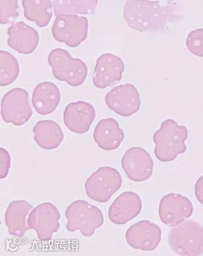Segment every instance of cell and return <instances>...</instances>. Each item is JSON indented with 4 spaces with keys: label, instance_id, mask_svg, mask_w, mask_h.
Here are the masks:
<instances>
[{
    "label": "cell",
    "instance_id": "cell-1",
    "mask_svg": "<svg viewBox=\"0 0 203 256\" xmlns=\"http://www.w3.org/2000/svg\"><path fill=\"white\" fill-rule=\"evenodd\" d=\"M124 17L132 29L140 32H159L167 24L169 11L159 1L127 0Z\"/></svg>",
    "mask_w": 203,
    "mask_h": 256
},
{
    "label": "cell",
    "instance_id": "cell-2",
    "mask_svg": "<svg viewBox=\"0 0 203 256\" xmlns=\"http://www.w3.org/2000/svg\"><path fill=\"white\" fill-rule=\"evenodd\" d=\"M188 136L189 132L185 126H180L174 120H165L153 135L156 158L164 162L176 159L179 154L186 152L185 142Z\"/></svg>",
    "mask_w": 203,
    "mask_h": 256
},
{
    "label": "cell",
    "instance_id": "cell-3",
    "mask_svg": "<svg viewBox=\"0 0 203 256\" xmlns=\"http://www.w3.org/2000/svg\"><path fill=\"white\" fill-rule=\"evenodd\" d=\"M48 62L55 78L73 87L84 84L88 76L87 64L80 58H74L68 52L58 48L51 51Z\"/></svg>",
    "mask_w": 203,
    "mask_h": 256
},
{
    "label": "cell",
    "instance_id": "cell-4",
    "mask_svg": "<svg viewBox=\"0 0 203 256\" xmlns=\"http://www.w3.org/2000/svg\"><path fill=\"white\" fill-rule=\"evenodd\" d=\"M169 244L180 256H200L203 252V227L193 220L183 222L172 227L169 233Z\"/></svg>",
    "mask_w": 203,
    "mask_h": 256
},
{
    "label": "cell",
    "instance_id": "cell-5",
    "mask_svg": "<svg viewBox=\"0 0 203 256\" xmlns=\"http://www.w3.org/2000/svg\"><path fill=\"white\" fill-rule=\"evenodd\" d=\"M67 230L73 232L79 230L83 236H91L95 230L102 226L104 216L96 206L84 200H76L66 210Z\"/></svg>",
    "mask_w": 203,
    "mask_h": 256
},
{
    "label": "cell",
    "instance_id": "cell-6",
    "mask_svg": "<svg viewBox=\"0 0 203 256\" xmlns=\"http://www.w3.org/2000/svg\"><path fill=\"white\" fill-rule=\"evenodd\" d=\"M122 184V177L116 169L103 166L88 178L85 184L86 192L94 201L104 203L109 201Z\"/></svg>",
    "mask_w": 203,
    "mask_h": 256
},
{
    "label": "cell",
    "instance_id": "cell-7",
    "mask_svg": "<svg viewBox=\"0 0 203 256\" xmlns=\"http://www.w3.org/2000/svg\"><path fill=\"white\" fill-rule=\"evenodd\" d=\"M89 22L87 18L73 14L58 15L52 27V34L57 42L70 48L78 47L87 38Z\"/></svg>",
    "mask_w": 203,
    "mask_h": 256
},
{
    "label": "cell",
    "instance_id": "cell-8",
    "mask_svg": "<svg viewBox=\"0 0 203 256\" xmlns=\"http://www.w3.org/2000/svg\"><path fill=\"white\" fill-rule=\"evenodd\" d=\"M29 102L28 92L21 88H14L2 98L1 116L3 121L21 126L29 121L32 116Z\"/></svg>",
    "mask_w": 203,
    "mask_h": 256
},
{
    "label": "cell",
    "instance_id": "cell-9",
    "mask_svg": "<svg viewBox=\"0 0 203 256\" xmlns=\"http://www.w3.org/2000/svg\"><path fill=\"white\" fill-rule=\"evenodd\" d=\"M60 214L51 202H43L30 212L27 223L30 229L34 230L41 240H50L54 232L59 230Z\"/></svg>",
    "mask_w": 203,
    "mask_h": 256
},
{
    "label": "cell",
    "instance_id": "cell-10",
    "mask_svg": "<svg viewBox=\"0 0 203 256\" xmlns=\"http://www.w3.org/2000/svg\"><path fill=\"white\" fill-rule=\"evenodd\" d=\"M105 101L107 106L111 110L124 117L137 113L141 104L139 92L130 83L112 88L106 94Z\"/></svg>",
    "mask_w": 203,
    "mask_h": 256
},
{
    "label": "cell",
    "instance_id": "cell-11",
    "mask_svg": "<svg viewBox=\"0 0 203 256\" xmlns=\"http://www.w3.org/2000/svg\"><path fill=\"white\" fill-rule=\"evenodd\" d=\"M193 205L186 196L178 194L166 195L160 202L159 214L161 221L168 226L183 223L193 214Z\"/></svg>",
    "mask_w": 203,
    "mask_h": 256
},
{
    "label": "cell",
    "instance_id": "cell-12",
    "mask_svg": "<svg viewBox=\"0 0 203 256\" xmlns=\"http://www.w3.org/2000/svg\"><path fill=\"white\" fill-rule=\"evenodd\" d=\"M121 164L129 180L135 182L146 181L153 174V159L142 148L132 147L129 149L123 156Z\"/></svg>",
    "mask_w": 203,
    "mask_h": 256
},
{
    "label": "cell",
    "instance_id": "cell-13",
    "mask_svg": "<svg viewBox=\"0 0 203 256\" xmlns=\"http://www.w3.org/2000/svg\"><path fill=\"white\" fill-rule=\"evenodd\" d=\"M125 68L124 62L118 56L112 54L100 56L95 66L94 86L98 88L104 89L116 84L121 82Z\"/></svg>",
    "mask_w": 203,
    "mask_h": 256
},
{
    "label": "cell",
    "instance_id": "cell-14",
    "mask_svg": "<svg viewBox=\"0 0 203 256\" xmlns=\"http://www.w3.org/2000/svg\"><path fill=\"white\" fill-rule=\"evenodd\" d=\"M162 239V230L149 220L137 222L129 228L126 240L131 248L143 251H152L158 248Z\"/></svg>",
    "mask_w": 203,
    "mask_h": 256
},
{
    "label": "cell",
    "instance_id": "cell-15",
    "mask_svg": "<svg viewBox=\"0 0 203 256\" xmlns=\"http://www.w3.org/2000/svg\"><path fill=\"white\" fill-rule=\"evenodd\" d=\"M95 115V108L90 104L84 101L70 103L64 111V124L75 134H84L90 129Z\"/></svg>",
    "mask_w": 203,
    "mask_h": 256
},
{
    "label": "cell",
    "instance_id": "cell-16",
    "mask_svg": "<svg viewBox=\"0 0 203 256\" xmlns=\"http://www.w3.org/2000/svg\"><path fill=\"white\" fill-rule=\"evenodd\" d=\"M141 210L142 202L140 196L133 192H125L110 206L109 220L116 224H124L137 217Z\"/></svg>",
    "mask_w": 203,
    "mask_h": 256
},
{
    "label": "cell",
    "instance_id": "cell-17",
    "mask_svg": "<svg viewBox=\"0 0 203 256\" xmlns=\"http://www.w3.org/2000/svg\"><path fill=\"white\" fill-rule=\"evenodd\" d=\"M9 47L20 54H32L38 47L39 36L32 27L22 21L12 24L7 30Z\"/></svg>",
    "mask_w": 203,
    "mask_h": 256
},
{
    "label": "cell",
    "instance_id": "cell-18",
    "mask_svg": "<svg viewBox=\"0 0 203 256\" xmlns=\"http://www.w3.org/2000/svg\"><path fill=\"white\" fill-rule=\"evenodd\" d=\"M93 137L101 149L109 151L118 149L121 146L125 134L117 120L108 118L98 122L94 129Z\"/></svg>",
    "mask_w": 203,
    "mask_h": 256
},
{
    "label": "cell",
    "instance_id": "cell-19",
    "mask_svg": "<svg viewBox=\"0 0 203 256\" xmlns=\"http://www.w3.org/2000/svg\"><path fill=\"white\" fill-rule=\"evenodd\" d=\"M33 206L24 200L13 201L8 205L5 214V223L10 235L22 236L30 230L27 216Z\"/></svg>",
    "mask_w": 203,
    "mask_h": 256
},
{
    "label": "cell",
    "instance_id": "cell-20",
    "mask_svg": "<svg viewBox=\"0 0 203 256\" xmlns=\"http://www.w3.org/2000/svg\"><path fill=\"white\" fill-rule=\"evenodd\" d=\"M61 100L59 88L54 83L45 82L37 85L33 90L32 102L40 115L51 114L56 110Z\"/></svg>",
    "mask_w": 203,
    "mask_h": 256
},
{
    "label": "cell",
    "instance_id": "cell-21",
    "mask_svg": "<svg viewBox=\"0 0 203 256\" xmlns=\"http://www.w3.org/2000/svg\"><path fill=\"white\" fill-rule=\"evenodd\" d=\"M33 132L36 143L45 150L56 149L64 140L62 129L53 120L38 122L33 128Z\"/></svg>",
    "mask_w": 203,
    "mask_h": 256
},
{
    "label": "cell",
    "instance_id": "cell-22",
    "mask_svg": "<svg viewBox=\"0 0 203 256\" xmlns=\"http://www.w3.org/2000/svg\"><path fill=\"white\" fill-rule=\"evenodd\" d=\"M24 16L40 28L47 26L53 17L51 0H22Z\"/></svg>",
    "mask_w": 203,
    "mask_h": 256
},
{
    "label": "cell",
    "instance_id": "cell-23",
    "mask_svg": "<svg viewBox=\"0 0 203 256\" xmlns=\"http://www.w3.org/2000/svg\"><path fill=\"white\" fill-rule=\"evenodd\" d=\"M55 16L60 14H88L93 13L98 0H51Z\"/></svg>",
    "mask_w": 203,
    "mask_h": 256
},
{
    "label": "cell",
    "instance_id": "cell-24",
    "mask_svg": "<svg viewBox=\"0 0 203 256\" xmlns=\"http://www.w3.org/2000/svg\"><path fill=\"white\" fill-rule=\"evenodd\" d=\"M19 72L17 58L7 51H0V86L11 84L17 78Z\"/></svg>",
    "mask_w": 203,
    "mask_h": 256
},
{
    "label": "cell",
    "instance_id": "cell-25",
    "mask_svg": "<svg viewBox=\"0 0 203 256\" xmlns=\"http://www.w3.org/2000/svg\"><path fill=\"white\" fill-rule=\"evenodd\" d=\"M18 0H0V24H13L18 17Z\"/></svg>",
    "mask_w": 203,
    "mask_h": 256
},
{
    "label": "cell",
    "instance_id": "cell-26",
    "mask_svg": "<svg viewBox=\"0 0 203 256\" xmlns=\"http://www.w3.org/2000/svg\"><path fill=\"white\" fill-rule=\"evenodd\" d=\"M186 46L193 54L203 58V28L191 32L187 36Z\"/></svg>",
    "mask_w": 203,
    "mask_h": 256
},
{
    "label": "cell",
    "instance_id": "cell-27",
    "mask_svg": "<svg viewBox=\"0 0 203 256\" xmlns=\"http://www.w3.org/2000/svg\"><path fill=\"white\" fill-rule=\"evenodd\" d=\"M11 166V158L8 151L0 148V178L7 177Z\"/></svg>",
    "mask_w": 203,
    "mask_h": 256
},
{
    "label": "cell",
    "instance_id": "cell-28",
    "mask_svg": "<svg viewBox=\"0 0 203 256\" xmlns=\"http://www.w3.org/2000/svg\"><path fill=\"white\" fill-rule=\"evenodd\" d=\"M195 194L197 199L203 205V175L199 178L195 184Z\"/></svg>",
    "mask_w": 203,
    "mask_h": 256
}]
</instances>
